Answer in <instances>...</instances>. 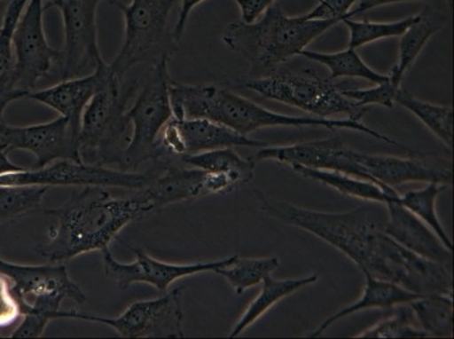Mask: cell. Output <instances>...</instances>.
Here are the masks:
<instances>
[{"mask_svg":"<svg viewBox=\"0 0 454 339\" xmlns=\"http://www.w3.org/2000/svg\"><path fill=\"white\" fill-rule=\"evenodd\" d=\"M153 212L138 192L114 197L106 188L82 187L69 200L44 214L56 217L57 226L49 230V241L35 248L48 263L64 264L78 256L103 251L131 222Z\"/></svg>","mask_w":454,"mask_h":339,"instance_id":"6da1fadb","label":"cell"},{"mask_svg":"<svg viewBox=\"0 0 454 339\" xmlns=\"http://www.w3.org/2000/svg\"><path fill=\"white\" fill-rule=\"evenodd\" d=\"M398 200L399 197L386 204L389 217L383 233L420 257L452 268V250L448 249L434 231L404 209Z\"/></svg>","mask_w":454,"mask_h":339,"instance_id":"7402d4cb","label":"cell"},{"mask_svg":"<svg viewBox=\"0 0 454 339\" xmlns=\"http://www.w3.org/2000/svg\"><path fill=\"white\" fill-rule=\"evenodd\" d=\"M47 5L44 6L45 11L51 7H58L60 5L61 0H47Z\"/></svg>","mask_w":454,"mask_h":339,"instance_id":"f6af8a7d","label":"cell"},{"mask_svg":"<svg viewBox=\"0 0 454 339\" xmlns=\"http://www.w3.org/2000/svg\"><path fill=\"white\" fill-rule=\"evenodd\" d=\"M27 93L16 88L8 70L3 76H0V123L4 122V114L11 103L20 100V99H27Z\"/></svg>","mask_w":454,"mask_h":339,"instance_id":"60d3db41","label":"cell"},{"mask_svg":"<svg viewBox=\"0 0 454 339\" xmlns=\"http://www.w3.org/2000/svg\"><path fill=\"white\" fill-rule=\"evenodd\" d=\"M268 145L231 130L208 119H176L172 117L160 132L158 148L162 157L180 159L184 155L220 150V148H262Z\"/></svg>","mask_w":454,"mask_h":339,"instance_id":"2e32d148","label":"cell"},{"mask_svg":"<svg viewBox=\"0 0 454 339\" xmlns=\"http://www.w3.org/2000/svg\"><path fill=\"white\" fill-rule=\"evenodd\" d=\"M51 318L43 313L23 314L20 324L8 335L11 338H39L43 336Z\"/></svg>","mask_w":454,"mask_h":339,"instance_id":"ab89813d","label":"cell"},{"mask_svg":"<svg viewBox=\"0 0 454 339\" xmlns=\"http://www.w3.org/2000/svg\"><path fill=\"white\" fill-rule=\"evenodd\" d=\"M5 3H7V2L0 3V8H2L4 4H5ZM2 20H3V18H0V24H2Z\"/></svg>","mask_w":454,"mask_h":339,"instance_id":"7dc6e473","label":"cell"},{"mask_svg":"<svg viewBox=\"0 0 454 339\" xmlns=\"http://www.w3.org/2000/svg\"><path fill=\"white\" fill-rule=\"evenodd\" d=\"M338 23L340 22L336 20H311L288 16L275 3L254 23L229 24L223 43L229 51L240 53L249 61L251 73L272 74Z\"/></svg>","mask_w":454,"mask_h":339,"instance_id":"3957f363","label":"cell"},{"mask_svg":"<svg viewBox=\"0 0 454 339\" xmlns=\"http://www.w3.org/2000/svg\"><path fill=\"white\" fill-rule=\"evenodd\" d=\"M175 157L154 162L155 169L146 187L138 190L153 210L167 208L176 202L200 200L207 195H224L240 185V181L224 173L173 164Z\"/></svg>","mask_w":454,"mask_h":339,"instance_id":"4fadbf2b","label":"cell"},{"mask_svg":"<svg viewBox=\"0 0 454 339\" xmlns=\"http://www.w3.org/2000/svg\"><path fill=\"white\" fill-rule=\"evenodd\" d=\"M43 0H28L16 27L13 65L8 72L16 88L30 95L41 78L61 65L63 52L49 44L43 28ZM28 98V97H27Z\"/></svg>","mask_w":454,"mask_h":339,"instance_id":"7c38bea8","label":"cell"},{"mask_svg":"<svg viewBox=\"0 0 454 339\" xmlns=\"http://www.w3.org/2000/svg\"><path fill=\"white\" fill-rule=\"evenodd\" d=\"M317 280H319L317 274L293 280H275L271 274L267 275L262 280V288L259 296L251 302L249 307L242 314L240 320L234 325L229 338L238 337L239 335H241L251 325L260 319L268 310L274 307L278 302L299 291V289L308 287L309 284L317 283Z\"/></svg>","mask_w":454,"mask_h":339,"instance_id":"484cf974","label":"cell"},{"mask_svg":"<svg viewBox=\"0 0 454 339\" xmlns=\"http://www.w3.org/2000/svg\"><path fill=\"white\" fill-rule=\"evenodd\" d=\"M358 0H319L309 13L301 15V18L311 20H336L342 22L356 16L353 10Z\"/></svg>","mask_w":454,"mask_h":339,"instance_id":"74e56055","label":"cell"},{"mask_svg":"<svg viewBox=\"0 0 454 339\" xmlns=\"http://www.w3.org/2000/svg\"><path fill=\"white\" fill-rule=\"evenodd\" d=\"M251 157L257 163L262 160H274L282 164H300L309 168L344 172L366 180L360 165L355 161L354 151L346 147L340 138L311 140L286 146L268 145L266 147L258 148Z\"/></svg>","mask_w":454,"mask_h":339,"instance_id":"ffe728a7","label":"cell"},{"mask_svg":"<svg viewBox=\"0 0 454 339\" xmlns=\"http://www.w3.org/2000/svg\"><path fill=\"white\" fill-rule=\"evenodd\" d=\"M48 187H11L0 185V226L7 225L40 209Z\"/></svg>","mask_w":454,"mask_h":339,"instance_id":"836d02e7","label":"cell"},{"mask_svg":"<svg viewBox=\"0 0 454 339\" xmlns=\"http://www.w3.org/2000/svg\"><path fill=\"white\" fill-rule=\"evenodd\" d=\"M107 75V64L98 66L88 75L63 80L51 88L35 91L27 99L51 107L68 120L73 130L80 134L82 114L95 94L102 89Z\"/></svg>","mask_w":454,"mask_h":339,"instance_id":"44dd1931","label":"cell"},{"mask_svg":"<svg viewBox=\"0 0 454 339\" xmlns=\"http://www.w3.org/2000/svg\"><path fill=\"white\" fill-rule=\"evenodd\" d=\"M8 154H10V152L7 151L4 145L0 144V176L4 175V173L20 171V170L24 169L12 162Z\"/></svg>","mask_w":454,"mask_h":339,"instance_id":"ee69618b","label":"cell"},{"mask_svg":"<svg viewBox=\"0 0 454 339\" xmlns=\"http://www.w3.org/2000/svg\"><path fill=\"white\" fill-rule=\"evenodd\" d=\"M0 274L10 279L22 308V316L43 313L57 320L59 319L61 304L66 299L77 304L88 301V296L74 282L64 264H23L0 257Z\"/></svg>","mask_w":454,"mask_h":339,"instance_id":"9c48e42d","label":"cell"},{"mask_svg":"<svg viewBox=\"0 0 454 339\" xmlns=\"http://www.w3.org/2000/svg\"><path fill=\"white\" fill-rule=\"evenodd\" d=\"M176 3V0L110 2L121 12L125 20L121 51L107 64L111 73L123 78L137 65L152 66L163 59H172L180 44L168 26Z\"/></svg>","mask_w":454,"mask_h":339,"instance_id":"8992f818","label":"cell"},{"mask_svg":"<svg viewBox=\"0 0 454 339\" xmlns=\"http://www.w3.org/2000/svg\"><path fill=\"white\" fill-rule=\"evenodd\" d=\"M183 295V287L173 288L156 299L134 302L114 318L61 310L59 319L98 322L123 338H181L184 336Z\"/></svg>","mask_w":454,"mask_h":339,"instance_id":"30bf717a","label":"cell"},{"mask_svg":"<svg viewBox=\"0 0 454 339\" xmlns=\"http://www.w3.org/2000/svg\"><path fill=\"white\" fill-rule=\"evenodd\" d=\"M398 88L392 85L389 80L374 85L373 88L364 90H341L345 97L356 102L358 106L369 107L370 106H382L391 109L395 106V94Z\"/></svg>","mask_w":454,"mask_h":339,"instance_id":"8d00e7d4","label":"cell"},{"mask_svg":"<svg viewBox=\"0 0 454 339\" xmlns=\"http://www.w3.org/2000/svg\"><path fill=\"white\" fill-rule=\"evenodd\" d=\"M163 59L148 68L139 80L133 105L128 107L127 118L131 126L129 143L123 154L122 171L138 172L148 161L159 159L158 142L160 132L173 117L170 100L168 63Z\"/></svg>","mask_w":454,"mask_h":339,"instance_id":"ba28073f","label":"cell"},{"mask_svg":"<svg viewBox=\"0 0 454 339\" xmlns=\"http://www.w3.org/2000/svg\"><path fill=\"white\" fill-rule=\"evenodd\" d=\"M300 56L325 66L330 72L329 78L333 81L337 78L352 77L361 78L377 85L387 80V75L371 68L355 49L348 48L345 51L330 53L305 49Z\"/></svg>","mask_w":454,"mask_h":339,"instance_id":"83f0119b","label":"cell"},{"mask_svg":"<svg viewBox=\"0 0 454 339\" xmlns=\"http://www.w3.org/2000/svg\"><path fill=\"white\" fill-rule=\"evenodd\" d=\"M288 167H291L297 175L317 181V183L337 190L342 195L357 198V200L381 202L386 205L387 201L399 197V193L395 188L382 187L373 181L361 179V177L350 176L348 173L309 168L300 164H290Z\"/></svg>","mask_w":454,"mask_h":339,"instance_id":"d4e9b609","label":"cell"},{"mask_svg":"<svg viewBox=\"0 0 454 339\" xmlns=\"http://www.w3.org/2000/svg\"><path fill=\"white\" fill-rule=\"evenodd\" d=\"M445 2H447L449 7L452 6V0H445Z\"/></svg>","mask_w":454,"mask_h":339,"instance_id":"bcb514c9","label":"cell"},{"mask_svg":"<svg viewBox=\"0 0 454 339\" xmlns=\"http://www.w3.org/2000/svg\"><path fill=\"white\" fill-rule=\"evenodd\" d=\"M8 2V0H0V3Z\"/></svg>","mask_w":454,"mask_h":339,"instance_id":"c3c4849f","label":"cell"},{"mask_svg":"<svg viewBox=\"0 0 454 339\" xmlns=\"http://www.w3.org/2000/svg\"><path fill=\"white\" fill-rule=\"evenodd\" d=\"M153 171L128 172L122 170L88 164L82 161L58 160L41 169H23L4 173L0 185L11 187H101L138 192L150 183Z\"/></svg>","mask_w":454,"mask_h":339,"instance_id":"8fae6325","label":"cell"},{"mask_svg":"<svg viewBox=\"0 0 454 339\" xmlns=\"http://www.w3.org/2000/svg\"><path fill=\"white\" fill-rule=\"evenodd\" d=\"M22 318V308L7 276L0 274V329L13 326Z\"/></svg>","mask_w":454,"mask_h":339,"instance_id":"f35d334b","label":"cell"},{"mask_svg":"<svg viewBox=\"0 0 454 339\" xmlns=\"http://www.w3.org/2000/svg\"><path fill=\"white\" fill-rule=\"evenodd\" d=\"M103 0H61L65 43L61 81L88 75L105 64L98 43L97 13ZM113 2V0H107Z\"/></svg>","mask_w":454,"mask_h":339,"instance_id":"9a60e30c","label":"cell"},{"mask_svg":"<svg viewBox=\"0 0 454 339\" xmlns=\"http://www.w3.org/2000/svg\"><path fill=\"white\" fill-rule=\"evenodd\" d=\"M28 0H8L0 24V76L10 70L13 65V38L20 16L27 5Z\"/></svg>","mask_w":454,"mask_h":339,"instance_id":"d590c367","label":"cell"},{"mask_svg":"<svg viewBox=\"0 0 454 339\" xmlns=\"http://www.w3.org/2000/svg\"><path fill=\"white\" fill-rule=\"evenodd\" d=\"M448 185L429 183L427 187L419 190H410L403 195H399V202L422 220L425 225L431 227L440 238L443 245L448 249L453 251V243L450 239L447 231H445L443 225H442L439 217L436 213V200L442 192H444Z\"/></svg>","mask_w":454,"mask_h":339,"instance_id":"1f68e13d","label":"cell"},{"mask_svg":"<svg viewBox=\"0 0 454 339\" xmlns=\"http://www.w3.org/2000/svg\"><path fill=\"white\" fill-rule=\"evenodd\" d=\"M363 274L365 276V288L360 299L328 317L317 327L315 332L309 333L308 337L317 338L321 336L334 322L349 316V314L367 309L394 308L395 305L410 304V302L423 296L415 295V293L389 282V280L377 279V277L370 275L369 272H363Z\"/></svg>","mask_w":454,"mask_h":339,"instance_id":"cb8c5ba5","label":"cell"},{"mask_svg":"<svg viewBox=\"0 0 454 339\" xmlns=\"http://www.w3.org/2000/svg\"><path fill=\"white\" fill-rule=\"evenodd\" d=\"M135 254L133 263H121L114 257L110 248L101 251L103 270L110 280H114L121 289L131 285L143 283L151 285L162 295L177 280L184 277L214 272L229 262L230 257L214 260V262H198L192 264H172L153 258L146 251L130 247Z\"/></svg>","mask_w":454,"mask_h":339,"instance_id":"e0dca14e","label":"cell"},{"mask_svg":"<svg viewBox=\"0 0 454 339\" xmlns=\"http://www.w3.org/2000/svg\"><path fill=\"white\" fill-rule=\"evenodd\" d=\"M417 20L419 14L395 22H370L346 19L341 23L348 28V48L357 51L358 48L380 40L400 38Z\"/></svg>","mask_w":454,"mask_h":339,"instance_id":"d6a6232c","label":"cell"},{"mask_svg":"<svg viewBox=\"0 0 454 339\" xmlns=\"http://www.w3.org/2000/svg\"><path fill=\"white\" fill-rule=\"evenodd\" d=\"M391 316L380 320L365 332L357 335L358 338H425L428 335L420 329L415 313L410 304H399Z\"/></svg>","mask_w":454,"mask_h":339,"instance_id":"e575fe53","label":"cell"},{"mask_svg":"<svg viewBox=\"0 0 454 339\" xmlns=\"http://www.w3.org/2000/svg\"><path fill=\"white\" fill-rule=\"evenodd\" d=\"M230 85L254 91L263 98L311 114L313 117H342L361 122L367 113V107L358 106L345 97L333 80L317 75L312 70H305L302 74L274 73L265 76H250Z\"/></svg>","mask_w":454,"mask_h":339,"instance_id":"52a82bcc","label":"cell"},{"mask_svg":"<svg viewBox=\"0 0 454 339\" xmlns=\"http://www.w3.org/2000/svg\"><path fill=\"white\" fill-rule=\"evenodd\" d=\"M354 157L366 180L395 188L407 183L451 185L452 161L431 155L397 157L366 154L354 151Z\"/></svg>","mask_w":454,"mask_h":339,"instance_id":"d6986e66","label":"cell"},{"mask_svg":"<svg viewBox=\"0 0 454 339\" xmlns=\"http://www.w3.org/2000/svg\"><path fill=\"white\" fill-rule=\"evenodd\" d=\"M449 16L432 6L425 7L408 30L400 36L397 64L392 67L387 80L395 88H402V82L408 70L415 64L425 45L435 33L447 26Z\"/></svg>","mask_w":454,"mask_h":339,"instance_id":"603a6c76","label":"cell"},{"mask_svg":"<svg viewBox=\"0 0 454 339\" xmlns=\"http://www.w3.org/2000/svg\"><path fill=\"white\" fill-rule=\"evenodd\" d=\"M278 266L279 260L275 257L241 258L240 256L234 255L215 272L224 277L238 295H242L247 288L262 283Z\"/></svg>","mask_w":454,"mask_h":339,"instance_id":"4dcf8cb0","label":"cell"},{"mask_svg":"<svg viewBox=\"0 0 454 339\" xmlns=\"http://www.w3.org/2000/svg\"><path fill=\"white\" fill-rule=\"evenodd\" d=\"M395 103H398L419 118L449 148L453 147V107L451 106L433 105L402 88L395 94Z\"/></svg>","mask_w":454,"mask_h":339,"instance_id":"f1b7e54d","label":"cell"},{"mask_svg":"<svg viewBox=\"0 0 454 339\" xmlns=\"http://www.w3.org/2000/svg\"><path fill=\"white\" fill-rule=\"evenodd\" d=\"M0 144L10 153H31L35 157L33 169L43 168L58 160L81 161L78 136L64 117L31 126H12L4 122L0 123Z\"/></svg>","mask_w":454,"mask_h":339,"instance_id":"ac0fdd59","label":"cell"},{"mask_svg":"<svg viewBox=\"0 0 454 339\" xmlns=\"http://www.w3.org/2000/svg\"><path fill=\"white\" fill-rule=\"evenodd\" d=\"M370 275L389 280L415 295L453 296L452 268L420 257L383 233Z\"/></svg>","mask_w":454,"mask_h":339,"instance_id":"5bb4252c","label":"cell"},{"mask_svg":"<svg viewBox=\"0 0 454 339\" xmlns=\"http://www.w3.org/2000/svg\"><path fill=\"white\" fill-rule=\"evenodd\" d=\"M179 162L189 167L204 170L213 173H224L237 177L240 184H249L254 177V169L257 162L249 157L243 159L233 148H220L197 154L180 157Z\"/></svg>","mask_w":454,"mask_h":339,"instance_id":"4316f807","label":"cell"},{"mask_svg":"<svg viewBox=\"0 0 454 339\" xmlns=\"http://www.w3.org/2000/svg\"><path fill=\"white\" fill-rule=\"evenodd\" d=\"M173 117L176 119H208L231 128L242 135L268 127H321L328 130H348L364 132L395 147L411 152L410 147L373 130L361 122L349 119L297 117L275 113L233 92L224 83L218 85H187L170 82Z\"/></svg>","mask_w":454,"mask_h":339,"instance_id":"7a4b0ae2","label":"cell"},{"mask_svg":"<svg viewBox=\"0 0 454 339\" xmlns=\"http://www.w3.org/2000/svg\"><path fill=\"white\" fill-rule=\"evenodd\" d=\"M260 209L285 225L300 227L337 248L356 264L363 272L372 270L383 229L374 221L369 209L348 213L317 212L278 201L254 190Z\"/></svg>","mask_w":454,"mask_h":339,"instance_id":"277c9868","label":"cell"},{"mask_svg":"<svg viewBox=\"0 0 454 339\" xmlns=\"http://www.w3.org/2000/svg\"><path fill=\"white\" fill-rule=\"evenodd\" d=\"M126 77L115 76L107 66L105 84L82 114L78 134L82 162L121 170L131 135L127 111L140 80H126Z\"/></svg>","mask_w":454,"mask_h":339,"instance_id":"5b68a950","label":"cell"},{"mask_svg":"<svg viewBox=\"0 0 454 339\" xmlns=\"http://www.w3.org/2000/svg\"><path fill=\"white\" fill-rule=\"evenodd\" d=\"M410 305L428 337H453V296H423Z\"/></svg>","mask_w":454,"mask_h":339,"instance_id":"f546056e","label":"cell"},{"mask_svg":"<svg viewBox=\"0 0 454 339\" xmlns=\"http://www.w3.org/2000/svg\"><path fill=\"white\" fill-rule=\"evenodd\" d=\"M423 2L431 3L434 0H358L356 6L354 7L355 14H363L367 11L374 10L380 6L391 5V4Z\"/></svg>","mask_w":454,"mask_h":339,"instance_id":"7bdbcfd3","label":"cell"},{"mask_svg":"<svg viewBox=\"0 0 454 339\" xmlns=\"http://www.w3.org/2000/svg\"><path fill=\"white\" fill-rule=\"evenodd\" d=\"M204 2L206 0H180L179 15H177L176 28L173 30V35H175L177 43H180L181 40H183L190 14L195 10V7Z\"/></svg>","mask_w":454,"mask_h":339,"instance_id":"b9f144b4","label":"cell"}]
</instances>
